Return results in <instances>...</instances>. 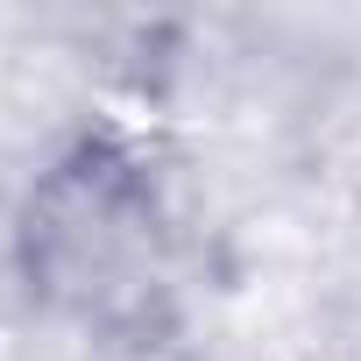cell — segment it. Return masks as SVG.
<instances>
[{
    "instance_id": "1",
    "label": "cell",
    "mask_w": 361,
    "mask_h": 361,
    "mask_svg": "<svg viewBox=\"0 0 361 361\" xmlns=\"http://www.w3.org/2000/svg\"><path fill=\"white\" fill-rule=\"evenodd\" d=\"M177 220L156 170L92 135L57 156L22 206V269L43 305L92 333H149L177 298Z\"/></svg>"
}]
</instances>
